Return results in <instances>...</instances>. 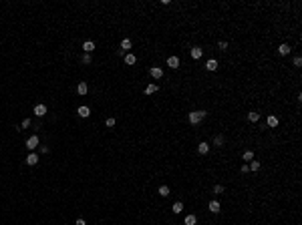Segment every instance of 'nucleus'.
<instances>
[{
    "instance_id": "7c9ffc66",
    "label": "nucleus",
    "mask_w": 302,
    "mask_h": 225,
    "mask_svg": "<svg viewBox=\"0 0 302 225\" xmlns=\"http://www.w3.org/2000/svg\"><path fill=\"white\" fill-rule=\"evenodd\" d=\"M240 171H242V173H250V167H248V165H242Z\"/></svg>"
},
{
    "instance_id": "b1692460",
    "label": "nucleus",
    "mask_w": 302,
    "mask_h": 225,
    "mask_svg": "<svg viewBox=\"0 0 302 225\" xmlns=\"http://www.w3.org/2000/svg\"><path fill=\"white\" fill-rule=\"evenodd\" d=\"M242 159H244V161H254V153H252V151H246V153L242 155Z\"/></svg>"
},
{
    "instance_id": "9d476101",
    "label": "nucleus",
    "mask_w": 302,
    "mask_h": 225,
    "mask_svg": "<svg viewBox=\"0 0 302 225\" xmlns=\"http://www.w3.org/2000/svg\"><path fill=\"white\" fill-rule=\"evenodd\" d=\"M290 50H292V48H290V44H286V42H284V44H280V46H278V53L282 54V56H286V54H290Z\"/></svg>"
},
{
    "instance_id": "aec40b11",
    "label": "nucleus",
    "mask_w": 302,
    "mask_h": 225,
    "mask_svg": "<svg viewBox=\"0 0 302 225\" xmlns=\"http://www.w3.org/2000/svg\"><path fill=\"white\" fill-rule=\"evenodd\" d=\"M226 143V139H224V135H216V139H214V145L216 147H222V145Z\"/></svg>"
},
{
    "instance_id": "2eb2a0df",
    "label": "nucleus",
    "mask_w": 302,
    "mask_h": 225,
    "mask_svg": "<svg viewBox=\"0 0 302 225\" xmlns=\"http://www.w3.org/2000/svg\"><path fill=\"white\" fill-rule=\"evenodd\" d=\"M151 77H153V78H161L163 77V71L159 67H153V68H151Z\"/></svg>"
},
{
    "instance_id": "c756f323",
    "label": "nucleus",
    "mask_w": 302,
    "mask_h": 225,
    "mask_svg": "<svg viewBox=\"0 0 302 225\" xmlns=\"http://www.w3.org/2000/svg\"><path fill=\"white\" fill-rule=\"evenodd\" d=\"M28 127H30V119H24L22 121V129H28Z\"/></svg>"
},
{
    "instance_id": "f8f14e48",
    "label": "nucleus",
    "mask_w": 302,
    "mask_h": 225,
    "mask_svg": "<svg viewBox=\"0 0 302 225\" xmlns=\"http://www.w3.org/2000/svg\"><path fill=\"white\" fill-rule=\"evenodd\" d=\"M171 211L175 213V215H177V213H181V211H183V203H181V201H175V203L171 205Z\"/></svg>"
},
{
    "instance_id": "39448f33",
    "label": "nucleus",
    "mask_w": 302,
    "mask_h": 225,
    "mask_svg": "<svg viewBox=\"0 0 302 225\" xmlns=\"http://www.w3.org/2000/svg\"><path fill=\"white\" fill-rule=\"evenodd\" d=\"M201 54H203V48H199V46H193L192 48V58H193V60L201 58Z\"/></svg>"
},
{
    "instance_id": "393cba45",
    "label": "nucleus",
    "mask_w": 302,
    "mask_h": 225,
    "mask_svg": "<svg viewBox=\"0 0 302 225\" xmlns=\"http://www.w3.org/2000/svg\"><path fill=\"white\" fill-rule=\"evenodd\" d=\"M248 167H250V171H258L260 169V161H250Z\"/></svg>"
},
{
    "instance_id": "9b49d317",
    "label": "nucleus",
    "mask_w": 302,
    "mask_h": 225,
    "mask_svg": "<svg viewBox=\"0 0 302 225\" xmlns=\"http://www.w3.org/2000/svg\"><path fill=\"white\" fill-rule=\"evenodd\" d=\"M167 67L169 68H177L179 67V58L177 56H169L167 58Z\"/></svg>"
},
{
    "instance_id": "7ed1b4c3",
    "label": "nucleus",
    "mask_w": 302,
    "mask_h": 225,
    "mask_svg": "<svg viewBox=\"0 0 302 225\" xmlns=\"http://www.w3.org/2000/svg\"><path fill=\"white\" fill-rule=\"evenodd\" d=\"M47 113H48L47 105H36V107H34V115H36V117H44Z\"/></svg>"
},
{
    "instance_id": "6e6552de",
    "label": "nucleus",
    "mask_w": 302,
    "mask_h": 225,
    "mask_svg": "<svg viewBox=\"0 0 302 225\" xmlns=\"http://www.w3.org/2000/svg\"><path fill=\"white\" fill-rule=\"evenodd\" d=\"M197 151H199L201 155H207V153H210V143H206V141L199 143V145H197Z\"/></svg>"
},
{
    "instance_id": "bb28decb",
    "label": "nucleus",
    "mask_w": 302,
    "mask_h": 225,
    "mask_svg": "<svg viewBox=\"0 0 302 225\" xmlns=\"http://www.w3.org/2000/svg\"><path fill=\"white\" fill-rule=\"evenodd\" d=\"M107 127H115V119H113V117L107 119Z\"/></svg>"
},
{
    "instance_id": "423d86ee",
    "label": "nucleus",
    "mask_w": 302,
    "mask_h": 225,
    "mask_svg": "<svg viewBox=\"0 0 302 225\" xmlns=\"http://www.w3.org/2000/svg\"><path fill=\"white\" fill-rule=\"evenodd\" d=\"M83 50H85L87 54H91L93 50H95V42H93V40H87V42L83 44Z\"/></svg>"
},
{
    "instance_id": "2f4dec72",
    "label": "nucleus",
    "mask_w": 302,
    "mask_h": 225,
    "mask_svg": "<svg viewBox=\"0 0 302 225\" xmlns=\"http://www.w3.org/2000/svg\"><path fill=\"white\" fill-rule=\"evenodd\" d=\"M75 225H87V223H85V219H77V221H75Z\"/></svg>"
},
{
    "instance_id": "1a4fd4ad",
    "label": "nucleus",
    "mask_w": 302,
    "mask_h": 225,
    "mask_svg": "<svg viewBox=\"0 0 302 225\" xmlns=\"http://www.w3.org/2000/svg\"><path fill=\"white\" fill-rule=\"evenodd\" d=\"M248 121H250V123H258V121H260V113H258V111H250V113H248Z\"/></svg>"
},
{
    "instance_id": "412c9836",
    "label": "nucleus",
    "mask_w": 302,
    "mask_h": 225,
    "mask_svg": "<svg viewBox=\"0 0 302 225\" xmlns=\"http://www.w3.org/2000/svg\"><path fill=\"white\" fill-rule=\"evenodd\" d=\"M159 195H161V197H167L169 195V187L167 185H161V187H159Z\"/></svg>"
},
{
    "instance_id": "4468645a",
    "label": "nucleus",
    "mask_w": 302,
    "mask_h": 225,
    "mask_svg": "<svg viewBox=\"0 0 302 225\" xmlns=\"http://www.w3.org/2000/svg\"><path fill=\"white\" fill-rule=\"evenodd\" d=\"M206 68H207V71H216V68H218V60H216V58H210V60L206 62Z\"/></svg>"
},
{
    "instance_id": "f257e3e1",
    "label": "nucleus",
    "mask_w": 302,
    "mask_h": 225,
    "mask_svg": "<svg viewBox=\"0 0 302 225\" xmlns=\"http://www.w3.org/2000/svg\"><path fill=\"white\" fill-rule=\"evenodd\" d=\"M206 111H193V113H189L187 115V119H189V123L192 125H197V123H201V119H206Z\"/></svg>"
},
{
    "instance_id": "c85d7f7f",
    "label": "nucleus",
    "mask_w": 302,
    "mask_h": 225,
    "mask_svg": "<svg viewBox=\"0 0 302 225\" xmlns=\"http://www.w3.org/2000/svg\"><path fill=\"white\" fill-rule=\"evenodd\" d=\"M302 64V58L300 56H294V67H300Z\"/></svg>"
},
{
    "instance_id": "dca6fc26",
    "label": "nucleus",
    "mask_w": 302,
    "mask_h": 225,
    "mask_svg": "<svg viewBox=\"0 0 302 225\" xmlns=\"http://www.w3.org/2000/svg\"><path fill=\"white\" fill-rule=\"evenodd\" d=\"M135 62H137L135 54H131V53H127V54H125V64H135Z\"/></svg>"
},
{
    "instance_id": "20e7f679",
    "label": "nucleus",
    "mask_w": 302,
    "mask_h": 225,
    "mask_svg": "<svg viewBox=\"0 0 302 225\" xmlns=\"http://www.w3.org/2000/svg\"><path fill=\"white\" fill-rule=\"evenodd\" d=\"M36 163H39V155L36 153H28V157H26V165L32 167V165H36Z\"/></svg>"
},
{
    "instance_id": "a211bd4d",
    "label": "nucleus",
    "mask_w": 302,
    "mask_h": 225,
    "mask_svg": "<svg viewBox=\"0 0 302 225\" xmlns=\"http://www.w3.org/2000/svg\"><path fill=\"white\" fill-rule=\"evenodd\" d=\"M153 93H157V85H153V82H151V85L145 86V95H153Z\"/></svg>"
},
{
    "instance_id": "0eeeda50",
    "label": "nucleus",
    "mask_w": 302,
    "mask_h": 225,
    "mask_svg": "<svg viewBox=\"0 0 302 225\" xmlns=\"http://www.w3.org/2000/svg\"><path fill=\"white\" fill-rule=\"evenodd\" d=\"M79 117H81V119H87V117L91 115V109H89V107H79Z\"/></svg>"
},
{
    "instance_id": "a878e982",
    "label": "nucleus",
    "mask_w": 302,
    "mask_h": 225,
    "mask_svg": "<svg viewBox=\"0 0 302 225\" xmlns=\"http://www.w3.org/2000/svg\"><path fill=\"white\" fill-rule=\"evenodd\" d=\"M224 191H226V189H224V185H216V187H214V193H216V195H222Z\"/></svg>"
},
{
    "instance_id": "cd10ccee",
    "label": "nucleus",
    "mask_w": 302,
    "mask_h": 225,
    "mask_svg": "<svg viewBox=\"0 0 302 225\" xmlns=\"http://www.w3.org/2000/svg\"><path fill=\"white\" fill-rule=\"evenodd\" d=\"M83 62H85V64H89V62H91V54H87V53H85V56H83Z\"/></svg>"
},
{
    "instance_id": "f03ea898",
    "label": "nucleus",
    "mask_w": 302,
    "mask_h": 225,
    "mask_svg": "<svg viewBox=\"0 0 302 225\" xmlns=\"http://www.w3.org/2000/svg\"><path fill=\"white\" fill-rule=\"evenodd\" d=\"M36 147H39V137H36V135H32V137H28V139H26V149H30V153H32Z\"/></svg>"
},
{
    "instance_id": "4be33fe9",
    "label": "nucleus",
    "mask_w": 302,
    "mask_h": 225,
    "mask_svg": "<svg viewBox=\"0 0 302 225\" xmlns=\"http://www.w3.org/2000/svg\"><path fill=\"white\" fill-rule=\"evenodd\" d=\"M129 48H131V40H129V38H125L123 42H121V50L125 53V50H129Z\"/></svg>"
},
{
    "instance_id": "f3484780",
    "label": "nucleus",
    "mask_w": 302,
    "mask_h": 225,
    "mask_svg": "<svg viewBox=\"0 0 302 225\" xmlns=\"http://www.w3.org/2000/svg\"><path fill=\"white\" fill-rule=\"evenodd\" d=\"M210 211L211 213H220V201H210Z\"/></svg>"
},
{
    "instance_id": "5701e85b",
    "label": "nucleus",
    "mask_w": 302,
    "mask_h": 225,
    "mask_svg": "<svg viewBox=\"0 0 302 225\" xmlns=\"http://www.w3.org/2000/svg\"><path fill=\"white\" fill-rule=\"evenodd\" d=\"M196 223H197L196 215H187V217H185V225H196Z\"/></svg>"
},
{
    "instance_id": "6ab92c4d",
    "label": "nucleus",
    "mask_w": 302,
    "mask_h": 225,
    "mask_svg": "<svg viewBox=\"0 0 302 225\" xmlns=\"http://www.w3.org/2000/svg\"><path fill=\"white\" fill-rule=\"evenodd\" d=\"M268 127H278V117H276V115H270L268 117Z\"/></svg>"
},
{
    "instance_id": "ddd939ff",
    "label": "nucleus",
    "mask_w": 302,
    "mask_h": 225,
    "mask_svg": "<svg viewBox=\"0 0 302 225\" xmlns=\"http://www.w3.org/2000/svg\"><path fill=\"white\" fill-rule=\"evenodd\" d=\"M87 91H89V89H87V82H83V81H81V82L77 85V93L83 96V95H87Z\"/></svg>"
}]
</instances>
